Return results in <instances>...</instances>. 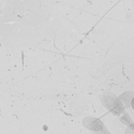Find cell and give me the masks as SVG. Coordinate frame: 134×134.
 Returning <instances> with one entry per match:
<instances>
[{
    "mask_svg": "<svg viewBox=\"0 0 134 134\" xmlns=\"http://www.w3.org/2000/svg\"><path fill=\"white\" fill-rule=\"evenodd\" d=\"M103 104L105 105V107L111 111L114 115L119 116L122 115L125 111V105L122 103V101L120 100V98H117L115 94L113 93H106L103 98H102Z\"/></svg>",
    "mask_w": 134,
    "mask_h": 134,
    "instance_id": "6da1fadb",
    "label": "cell"
},
{
    "mask_svg": "<svg viewBox=\"0 0 134 134\" xmlns=\"http://www.w3.org/2000/svg\"><path fill=\"white\" fill-rule=\"evenodd\" d=\"M134 93L133 92H126V93H124V94H121L120 96V100L122 101V103H124V105H125V107H130L131 106V102H132V99L134 98H129V97H131V96H133Z\"/></svg>",
    "mask_w": 134,
    "mask_h": 134,
    "instance_id": "7a4b0ae2",
    "label": "cell"
},
{
    "mask_svg": "<svg viewBox=\"0 0 134 134\" xmlns=\"http://www.w3.org/2000/svg\"><path fill=\"white\" fill-rule=\"evenodd\" d=\"M124 116L121 117V121L124 122V124H126V125H128V126H130V125H132L133 124V121L131 120V118H130V116L128 115V114H122Z\"/></svg>",
    "mask_w": 134,
    "mask_h": 134,
    "instance_id": "3957f363",
    "label": "cell"
},
{
    "mask_svg": "<svg viewBox=\"0 0 134 134\" xmlns=\"http://www.w3.org/2000/svg\"><path fill=\"white\" fill-rule=\"evenodd\" d=\"M126 134H134V122L132 125L128 126V128L126 129Z\"/></svg>",
    "mask_w": 134,
    "mask_h": 134,
    "instance_id": "277c9868",
    "label": "cell"
},
{
    "mask_svg": "<svg viewBox=\"0 0 134 134\" xmlns=\"http://www.w3.org/2000/svg\"><path fill=\"white\" fill-rule=\"evenodd\" d=\"M131 107H132V109L134 110V98L132 99V102H131Z\"/></svg>",
    "mask_w": 134,
    "mask_h": 134,
    "instance_id": "5b68a950",
    "label": "cell"
}]
</instances>
